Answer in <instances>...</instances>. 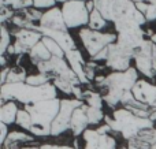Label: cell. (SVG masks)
<instances>
[{"label":"cell","mask_w":156,"mask_h":149,"mask_svg":"<svg viewBox=\"0 0 156 149\" xmlns=\"http://www.w3.org/2000/svg\"><path fill=\"white\" fill-rule=\"evenodd\" d=\"M52 99H58V89L52 82L43 86H32L26 82H19V84H5L0 88V106L11 100H16L23 106H29Z\"/></svg>","instance_id":"obj_1"},{"label":"cell","mask_w":156,"mask_h":149,"mask_svg":"<svg viewBox=\"0 0 156 149\" xmlns=\"http://www.w3.org/2000/svg\"><path fill=\"white\" fill-rule=\"evenodd\" d=\"M137 81L138 71L136 67H130L127 71L110 73L108 75H105L104 82L99 85V89H101L103 100L107 103L108 107L116 109V106L122 103L123 95L133 90Z\"/></svg>","instance_id":"obj_2"},{"label":"cell","mask_w":156,"mask_h":149,"mask_svg":"<svg viewBox=\"0 0 156 149\" xmlns=\"http://www.w3.org/2000/svg\"><path fill=\"white\" fill-rule=\"evenodd\" d=\"M60 99L38 101L36 104H29L23 108L32 116V127L29 133L34 137H48L51 136L52 123L60 111Z\"/></svg>","instance_id":"obj_3"},{"label":"cell","mask_w":156,"mask_h":149,"mask_svg":"<svg viewBox=\"0 0 156 149\" xmlns=\"http://www.w3.org/2000/svg\"><path fill=\"white\" fill-rule=\"evenodd\" d=\"M104 123H107L114 133H118L125 140H132L137 137L143 130L154 127V122L149 118H140L126 108L114 109L112 116L105 115Z\"/></svg>","instance_id":"obj_4"},{"label":"cell","mask_w":156,"mask_h":149,"mask_svg":"<svg viewBox=\"0 0 156 149\" xmlns=\"http://www.w3.org/2000/svg\"><path fill=\"white\" fill-rule=\"evenodd\" d=\"M96 10L107 19L108 22L126 21L133 19L141 26L147 23V19L136 7L133 0H94Z\"/></svg>","instance_id":"obj_5"},{"label":"cell","mask_w":156,"mask_h":149,"mask_svg":"<svg viewBox=\"0 0 156 149\" xmlns=\"http://www.w3.org/2000/svg\"><path fill=\"white\" fill-rule=\"evenodd\" d=\"M114 25H115L116 30V45L134 59V55L140 51L144 43L148 40L145 37L147 32L143 29L140 23H137L133 19L121 21Z\"/></svg>","instance_id":"obj_6"},{"label":"cell","mask_w":156,"mask_h":149,"mask_svg":"<svg viewBox=\"0 0 156 149\" xmlns=\"http://www.w3.org/2000/svg\"><path fill=\"white\" fill-rule=\"evenodd\" d=\"M80 40L82 43L85 51L90 57L101 52L108 45L116 43V34L112 33H101L92 30L89 27H82L80 30Z\"/></svg>","instance_id":"obj_7"},{"label":"cell","mask_w":156,"mask_h":149,"mask_svg":"<svg viewBox=\"0 0 156 149\" xmlns=\"http://www.w3.org/2000/svg\"><path fill=\"white\" fill-rule=\"evenodd\" d=\"M62 12L65 18L66 26L69 29H77L85 25H89L90 12L86 8V2L82 0H71L62 4Z\"/></svg>","instance_id":"obj_8"},{"label":"cell","mask_w":156,"mask_h":149,"mask_svg":"<svg viewBox=\"0 0 156 149\" xmlns=\"http://www.w3.org/2000/svg\"><path fill=\"white\" fill-rule=\"evenodd\" d=\"M134 64L138 73L147 78L156 77V45L151 40H147L141 49L134 55Z\"/></svg>","instance_id":"obj_9"},{"label":"cell","mask_w":156,"mask_h":149,"mask_svg":"<svg viewBox=\"0 0 156 149\" xmlns=\"http://www.w3.org/2000/svg\"><path fill=\"white\" fill-rule=\"evenodd\" d=\"M83 104L85 103L82 100H77V99H65V100H62L60 111L58 114V116L55 118L54 123H52L51 136L58 137L65 133L66 130H70V122L74 111L80 107H82Z\"/></svg>","instance_id":"obj_10"},{"label":"cell","mask_w":156,"mask_h":149,"mask_svg":"<svg viewBox=\"0 0 156 149\" xmlns=\"http://www.w3.org/2000/svg\"><path fill=\"white\" fill-rule=\"evenodd\" d=\"M12 36L15 37L12 47L15 51V56H22L25 54H29L41 40H43V34L37 30H30V29H19L16 27L15 30H11Z\"/></svg>","instance_id":"obj_11"},{"label":"cell","mask_w":156,"mask_h":149,"mask_svg":"<svg viewBox=\"0 0 156 149\" xmlns=\"http://www.w3.org/2000/svg\"><path fill=\"white\" fill-rule=\"evenodd\" d=\"M108 54H107V60H105V66L110 67L111 70L114 71H127L132 66H130V62H132L133 57L130 55H127L125 51H122L116 43L108 45Z\"/></svg>","instance_id":"obj_12"},{"label":"cell","mask_w":156,"mask_h":149,"mask_svg":"<svg viewBox=\"0 0 156 149\" xmlns=\"http://www.w3.org/2000/svg\"><path fill=\"white\" fill-rule=\"evenodd\" d=\"M38 26L43 29H49V30H59V32H69V27L66 26L65 18H63L62 8L54 7L51 10L45 11L43 14Z\"/></svg>","instance_id":"obj_13"},{"label":"cell","mask_w":156,"mask_h":149,"mask_svg":"<svg viewBox=\"0 0 156 149\" xmlns=\"http://www.w3.org/2000/svg\"><path fill=\"white\" fill-rule=\"evenodd\" d=\"M133 95L140 103L145 104V106L154 107L156 103V85L151 82L145 81V79H138L137 84L133 88Z\"/></svg>","instance_id":"obj_14"},{"label":"cell","mask_w":156,"mask_h":149,"mask_svg":"<svg viewBox=\"0 0 156 149\" xmlns=\"http://www.w3.org/2000/svg\"><path fill=\"white\" fill-rule=\"evenodd\" d=\"M37 30L43 34V37H49L52 40H55L60 47L67 54L70 51H74L77 49L76 47V41L74 38L71 37V34L69 32H59V30H49V29H43V27L38 26Z\"/></svg>","instance_id":"obj_15"},{"label":"cell","mask_w":156,"mask_h":149,"mask_svg":"<svg viewBox=\"0 0 156 149\" xmlns=\"http://www.w3.org/2000/svg\"><path fill=\"white\" fill-rule=\"evenodd\" d=\"M66 60L70 64L71 70L76 73V75L78 77V79L81 81L82 85H89V79L86 78L85 74V66H86V60L83 59L82 54H81L78 49H74V51H70L66 54Z\"/></svg>","instance_id":"obj_16"},{"label":"cell","mask_w":156,"mask_h":149,"mask_svg":"<svg viewBox=\"0 0 156 149\" xmlns=\"http://www.w3.org/2000/svg\"><path fill=\"white\" fill-rule=\"evenodd\" d=\"M89 120L86 116V111H85V104L80 108H77L74 111L73 116H71V122H70V130L74 134V137L82 136L83 131L88 129Z\"/></svg>","instance_id":"obj_17"},{"label":"cell","mask_w":156,"mask_h":149,"mask_svg":"<svg viewBox=\"0 0 156 149\" xmlns=\"http://www.w3.org/2000/svg\"><path fill=\"white\" fill-rule=\"evenodd\" d=\"M21 144H37L34 141V136L27 134L25 131H11L7 141L3 144V149H21Z\"/></svg>","instance_id":"obj_18"},{"label":"cell","mask_w":156,"mask_h":149,"mask_svg":"<svg viewBox=\"0 0 156 149\" xmlns=\"http://www.w3.org/2000/svg\"><path fill=\"white\" fill-rule=\"evenodd\" d=\"M18 104L14 100L8 101V103L0 106V122L5 123V125H12L16 122V116H18Z\"/></svg>","instance_id":"obj_19"},{"label":"cell","mask_w":156,"mask_h":149,"mask_svg":"<svg viewBox=\"0 0 156 149\" xmlns=\"http://www.w3.org/2000/svg\"><path fill=\"white\" fill-rule=\"evenodd\" d=\"M29 59H30V62L37 67L40 63H44V62L51 60L52 55H51V52L48 51V48L43 44V41H40V43H38L37 45H36L34 48L29 52Z\"/></svg>","instance_id":"obj_20"},{"label":"cell","mask_w":156,"mask_h":149,"mask_svg":"<svg viewBox=\"0 0 156 149\" xmlns=\"http://www.w3.org/2000/svg\"><path fill=\"white\" fill-rule=\"evenodd\" d=\"M82 101L88 107H93V108L103 109V103H104V100H103V96H101L100 92H96V90H92V89L83 90Z\"/></svg>","instance_id":"obj_21"},{"label":"cell","mask_w":156,"mask_h":149,"mask_svg":"<svg viewBox=\"0 0 156 149\" xmlns=\"http://www.w3.org/2000/svg\"><path fill=\"white\" fill-rule=\"evenodd\" d=\"M107 23H108V21L97 10H94V11L90 12V16H89V25H88L89 29L100 32V30H103L105 26H107Z\"/></svg>","instance_id":"obj_22"},{"label":"cell","mask_w":156,"mask_h":149,"mask_svg":"<svg viewBox=\"0 0 156 149\" xmlns=\"http://www.w3.org/2000/svg\"><path fill=\"white\" fill-rule=\"evenodd\" d=\"M27 74L26 70L21 66L10 67V73L7 77V84H19V82H26Z\"/></svg>","instance_id":"obj_23"},{"label":"cell","mask_w":156,"mask_h":149,"mask_svg":"<svg viewBox=\"0 0 156 149\" xmlns=\"http://www.w3.org/2000/svg\"><path fill=\"white\" fill-rule=\"evenodd\" d=\"M137 10L145 16L147 22H154L156 21V5L149 4L148 2H138L136 3Z\"/></svg>","instance_id":"obj_24"},{"label":"cell","mask_w":156,"mask_h":149,"mask_svg":"<svg viewBox=\"0 0 156 149\" xmlns=\"http://www.w3.org/2000/svg\"><path fill=\"white\" fill-rule=\"evenodd\" d=\"M85 111H86V116H88V120H89V125H99L105 118V114L100 108L88 107L85 104Z\"/></svg>","instance_id":"obj_25"},{"label":"cell","mask_w":156,"mask_h":149,"mask_svg":"<svg viewBox=\"0 0 156 149\" xmlns=\"http://www.w3.org/2000/svg\"><path fill=\"white\" fill-rule=\"evenodd\" d=\"M43 44L48 48V51L51 52L52 56H56V57H66V52L62 49V47L59 45V44L56 43L55 40H52V38L49 37H43Z\"/></svg>","instance_id":"obj_26"},{"label":"cell","mask_w":156,"mask_h":149,"mask_svg":"<svg viewBox=\"0 0 156 149\" xmlns=\"http://www.w3.org/2000/svg\"><path fill=\"white\" fill-rule=\"evenodd\" d=\"M11 45V30L7 29V26L2 25V43H0V56H5L7 51Z\"/></svg>","instance_id":"obj_27"},{"label":"cell","mask_w":156,"mask_h":149,"mask_svg":"<svg viewBox=\"0 0 156 149\" xmlns=\"http://www.w3.org/2000/svg\"><path fill=\"white\" fill-rule=\"evenodd\" d=\"M51 81V78H49L48 75H45V74H41V73H37V74H30V75H27L26 78V84L32 85V86H43V85H47L49 84Z\"/></svg>","instance_id":"obj_28"},{"label":"cell","mask_w":156,"mask_h":149,"mask_svg":"<svg viewBox=\"0 0 156 149\" xmlns=\"http://www.w3.org/2000/svg\"><path fill=\"white\" fill-rule=\"evenodd\" d=\"M15 123L19 126V127L23 129V130H27V131H29L30 127H32V116H30V114L26 111V109L22 108V109H19Z\"/></svg>","instance_id":"obj_29"},{"label":"cell","mask_w":156,"mask_h":149,"mask_svg":"<svg viewBox=\"0 0 156 149\" xmlns=\"http://www.w3.org/2000/svg\"><path fill=\"white\" fill-rule=\"evenodd\" d=\"M52 84L56 86V89H59L60 92H63L65 95H73V90L76 88V85L71 84L70 81L67 79H63V78H55L52 81Z\"/></svg>","instance_id":"obj_30"},{"label":"cell","mask_w":156,"mask_h":149,"mask_svg":"<svg viewBox=\"0 0 156 149\" xmlns=\"http://www.w3.org/2000/svg\"><path fill=\"white\" fill-rule=\"evenodd\" d=\"M138 138H141L143 141H145L147 144H149L151 147L156 145V129H147V130H143L140 134H138Z\"/></svg>","instance_id":"obj_31"},{"label":"cell","mask_w":156,"mask_h":149,"mask_svg":"<svg viewBox=\"0 0 156 149\" xmlns=\"http://www.w3.org/2000/svg\"><path fill=\"white\" fill-rule=\"evenodd\" d=\"M82 138L85 141V144H94L99 145L100 141V134L97 133V130H93V129H86L82 134Z\"/></svg>","instance_id":"obj_32"},{"label":"cell","mask_w":156,"mask_h":149,"mask_svg":"<svg viewBox=\"0 0 156 149\" xmlns=\"http://www.w3.org/2000/svg\"><path fill=\"white\" fill-rule=\"evenodd\" d=\"M99 149H116V141H115V138H114L112 136H110V134L100 136Z\"/></svg>","instance_id":"obj_33"},{"label":"cell","mask_w":156,"mask_h":149,"mask_svg":"<svg viewBox=\"0 0 156 149\" xmlns=\"http://www.w3.org/2000/svg\"><path fill=\"white\" fill-rule=\"evenodd\" d=\"M56 0H33V7L37 10H51L56 7Z\"/></svg>","instance_id":"obj_34"},{"label":"cell","mask_w":156,"mask_h":149,"mask_svg":"<svg viewBox=\"0 0 156 149\" xmlns=\"http://www.w3.org/2000/svg\"><path fill=\"white\" fill-rule=\"evenodd\" d=\"M127 148L129 149H151L152 147L149 144H147L145 141H143L141 138H138V137H134V138L127 141Z\"/></svg>","instance_id":"obj_35"},{"label":"cell","mask_w":156,"mask_h":149,"mask_svg":"<svg viewBox=\"0 0 156 149\" xmlns=\"http://www.w3.org/2000/svg\"><path fill=\"white\" fill-rule=\"evenodd\" d=\"M23 4H25V0H2L3 7H8L11 10H14L15 12L23 10Z\"/></svg>","instance_id":"obj_36"},{"label":"cell","mask_w":156,"mask_h":149,"mask_svg":"<svg viewBox=\"0 0 156 149\" xmlns=\"http://www.w3.org/2000/svg\"><path fill=\"white\" fill-rule=\"evenodd\" d=\"M14 15H15V11L2 5V8H0V22H2V25H4L7 21H11L14 18Z\"/></svg>","instance_id":"obj_37"},{"label":"cell","mask_w":156,"mask_h":149,"mask_svg":"<svg viewBox=\"0 0 156 149\" xmlns=\"http://www.w3.org/2000/svg\"><path fill=\"white\" fill-rule=\"evenodd\" d=\"M96 71H97V63L94 62H90L89 60L85 66V74H86V78L90 81V79H94L96 78Z\"/></svg>","instance_id":"obj_38"},{"label":"cell","mask_w":156,"mask_h":149,"mask_svg":"<svg viewBox=\"0 0 156 149\" xmlns=\"http://www.w3.org/2000/svg\"><path fill=\"white\" fill-rule=\"evenodd\" d=\"M8 136H10V131H8V126L5 123H2L0 122V144H4L7 141Z\"/></svg>","instance_id":"obj_39"},{"label":"cell","mask_w":156,"mask_h":149,"mask_svg":"<svg viewBox=\"0 0 156 149\" xmlns=\"http://www.w3.org/2000/svg\"><path fill=\"white\" fill-rule=\"evenodd\" d=\"M96 130H97V133H99L100 136H104V134H110L111 131H112V130H111V127L107 125V123H104V125L99 126V127H97Z\"/></svg>","instance_id":"obj_40"},{"label":"cell","mask_w":156,"mask_h":149,"mask_svg":"<svg viewBox=\"0 0 156 149\" xmlns=\"http://www.w3.org/2000/svg\"><path fill=\"white\" fill-rule=\"evenodd\" d=\"M21 149H40V147H37V145H34V144H30V145H25V147H22Z\"/></svg>","instance_id":"obj_41"},{"label":"cell","mask_w":156,"mask_h":149,"mask_svg":"<svg viewBox=\"0 0 156 149\" xmlns=\"http://www.w3.org/2000/svg\"><path fill=\"white\" fill-rule=\"evenodd\" d=\"M55 149H77L74 147H69V145H56Z\"/></svg>","instance_id":"obj_42"},{"label":"cell","mask_w":156,"mask_h":149,"mask_svg":"<svg viewBox=\"0 0 156 149\" xmlns=\"http://www.w3.org/2000/svg\"><path fill=\"white\" fill-rule=\"evenodd\" d=\"M83 149H99V145H94V144H85V148Z\"/></svg>","instance_id":"obj_43"},{"label":"cell","mask_w":156,"mask_h":149,"mask_svg":"<svg viewBox=\"0 0 156 149\" xmlns=\"http://www.w3.org/2000/svg\"><path fill=\"white\" fill-rule=\"evenodd\" d=\"M149 119L152 120V122H156V108L154 109V112L151 114V116H149Z\"/></svg>","instance_id":"obj_44"},{"label":"cell","mask_w":156,"mask_h":149,"mask_svg":"<svg viewBox=\"0 0 156 149\" xmlns=\"http://www.w3.org/2000/svg\"><path fill=\"white\" fill-rule=\"evenodd\" d=\"M56 2H60V3H63V4H65L66 2H71V0H56ZM82 2H88V0H82Z\"/></svg>","instance_id":"obj_45"},{"label":"cell","mask_w":156,"mask_h":149,"mask_svg":"<svg viewBox=\"0 0 156 149\" xmlns=\"http://www.w3.org/2000/svg\"><path fill=\"white\" fill-rule=\"evenodd\" d=\"M147 2H148L149 4H154V5H156V0H147Z\"/></svg>","instance_id":"obj_46"},{"label":"cell","mask_w":156,"mask_h":149,"mask_svg":"<svg viewBox=\"0 0 156 149\" xmlns=\"http://www.w3.org/2000/svg\"><path fill=\"white\" fill-rule=\"evenodd\" d=\"M134 3H138V2H147V0H133Z\"/></svg>","instance_id":"obj_47"},{"label":"cell","mask_w":156,"mask_h":149,"mask_svg":"<svg viewBox=\"0 0 156 149\" xmlns=\"http://www.w3.org/2000/svg\"><path fill=\"white\" fill-rule=\"evenodd\" d=\"M119 149H129L127 147H122V148H119Z\"/></svg>","instance_id":"obj_48"},{"label":"cell","mask_w":156,"mask_h":149,"mask_svg":"<svg viewBox=\"0 0 156 149\" xmlns=\"http://www.w3.org/2000/svg\"><path fill=\"white\" fill-rule=\"evenodd\" d=\"M151 149H156V145H154V147H152Z\"/></svg>","instance_id":"obj_49"},{"label":"cell","mask_w":156,"mask_h":149,"mask_svg":"<svg viewBox=\"0 0 156 149\" xmlns=\"http://www.w3.org/2000/svg\"><path fill=\"white\" fill-rule=\"evenodd\" d=\"M154 108H156V103H155V106H154Z\"/></svg>","instance_id":"obj_50"}]
</instances>
